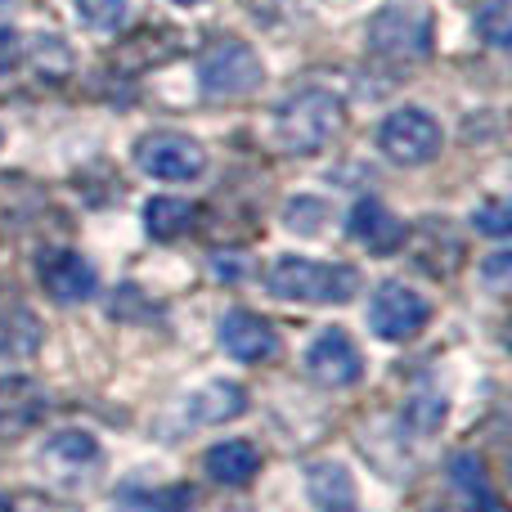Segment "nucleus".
Wrapping results in <instances>:
<instances>
[{
	"mask_svg": "<svg viewBox=\"0 0 512 512\" xmlns=\"http://www.w3.org/2000/svg\"><path fill=\"white\" fill-rule=\"evenodd\" d=\"M0 512H14V508H9V504H5V499H0Z\"/></svg>",
	"mask_w": 512,
	"mask_h": 512,
	"instance_id": "nucleus-26",
	"label": "nucleus"
},
{
	"mask_svg": "<svg viewBox=\"0 0 512 512\" xmlns=\"http://www.w3.org/2000/svg\"><path fill=\"white\" fill-rule=\"evenodd\" d=\"M77 14L86 18L90 27H99V32H108V27L122 23L126 14V0H77Z\"/></svg>",
	"mask_w": 512,
	"mask_h": 512,
	"instance_id": "nucleus-22",
	"label": "nucleus"
},
{
	"mask_svg": "<svg viewBox=\"0 0 512 512\" xmlns=\"http://www.w3.org/2000/svg\"><path fill=\"white\" fill-rule=\"evenodd\" d=\"M274 131L288 153H319L337 131H342V104L328 90H297L279 104Z\"/></svg>",
	"mask_w": 512,
	"mask_h": 512,
	"instance_id": "nucleus-2",
	"label": "nucleus"
},
{
	"mask_svg": "<svg viewBox=\"0 0 512 512\" xmlns=\"http://www.w3.org/2000/svg\"><path fill=\"white\" fill-rule=\"evenodd\" d=\"M221 346L239 364H265L279 351V333H274L270 319L252 315V310H230L221 319Z\"/></svg>",
	"mask_w": 512,
	"mask_h": 512,
	"instance_id": "nucleus-10",
	"label": "nucleus"
},
{
	"mask_svg": "<svg viewBox=\"0 0 512 512\" xmlns=\"http://www.w3.org/2000/svg\"><path fill=\"white\" fill-rule=\"evenodd\" d=\"M135 167L153 180H167V185H189L207 171V153L198 140L176 131H153L135 144Z\"/></svg>",
	"mask_w": 512,
	"mask_h": 512,
	"instance_id": "nucleus-5",
	"label": "nucleus"
},
{
	"mask_svg": "<svg viewBox=\"0 0 512 512\" xmlns=\"http://www.w3.org/2000/svg\"><path fill=\"white\" fill-rule=\"evenodd\" d=\"M41 342H45V328L32 310L0 306V355L5 360H27V355L41 351Z\"/></svg>",
	"mask_w": 512,
	"mask_h": 512,
	"instance_id": "nucleus-17",
	"label": "nucleus"
},
{
	"mask_svg": "<svg viewBox=\"0 0 512 512\" xmlns=\"http://www.w3.org/2000/svg\"><path fill=\"white\" fill-rule=\"evenodd\" d=\"M41 283L54 301L72 306V301L95 297L99 274L81 252H50V256H41Z\"/></svg>",
	"mask_w": 512,
	"mask_h": 512,
	"instance_id": "nucleus-11",
	"label": "nucleus"
},
{
	"mask_svg": "<svg viewBox=\"0 0 512 512\" xmlns=\"http://www.w3.org/2000/svg\"><path fill=\"white\" fill-rule=\"evenodd\" d=\"M346 230H351V239L360 243V248L387 256L396 252L400 243H405V225L396 221V216L387 212V207L378 203V198H360V203L351 207V221H346Z\"/></svg>",
	"mask_w": 512,
	"mask_h": 512,
	"instance_id": "nucleus-12",
	"label": "nucleus"
},
{
	"mask_svg": "<svg viewBox=\"0 0 512 512\" xmlns=\"http://www.w3.org/2000/svg\"><path fill=\"white\" fill-rule=\"evenodd\" d=\"M176 5H203V0H176Z\"/></svg>",
	"mask_w": 512,
	"mask_h": 512,
	"instance_id": "nucleus-25",
	"label": "nucleus"
},
{
	"mask_svg": "<svg viewBox=\"0 0 512 512\" xmlns=\"http://www.w3.org/2000/svg\"><path fill=\"white\" fill-rule=\"evenodd\" d=\"M445 135H441V122H436L427 108H396L387 122L378 126V149L387 153L391 162L400 167H423L441 153Z\"/></svg>",
	"mask_w": 512,
	"mask_h": 512,
	"instance_id": "nucleus-3",
	"label": "nucleus"
},
{
	"mask_svg": "<svg viewBox=\"0 0 512 512\" xmlns=\"http://www.w3.org/2000/svg\"><path fill=\"white\" fill-rule=\"evenodd\" d=\"M194 221H198V207L185 203V198H153V203L144 207V225H149V234L153 239H162V243L189 234V225Z\"/></svg>",
	"mask_w": 512,
	"mask_h": 512,
	"instance_id": "nucleus-18",
	"label": "nucleus"
},
{
	"mask_svg": "<svg viewBox=\"0 0 512 512\" xmlns=\"http://www.w3.org/2000/svg\"><path fill=\"white\" fill-rule=\"evenodd\" d=\"M369 324L382 342H409V337H418L432 324V301L423 292H414L409 283H382L373 292Z\"/></svg>",
	"mask_w": 512,
	"mask_h": 512,
	"instance_id": "nucleus-7",
	"label": "nucleus"
},
{
	"mask_svg": "<svg viewBox=\"0 0 512 512\" xmlns=\"http://www.w3.org/2000/svg\"><path fill=\"white\" fill-rule=\"evenodd\" d=\"M261 472V450L252 441H221L207 450V477L216 486H248Z\"/></svg>",
	"mask_w": 512,
	"mask_h": 512,
	"instance_id": "nucleus-15",
	"label": "nucleus"
},
{
	"mask_svg": "<svg viewBox=\"0 0 512 512\" xmlns=\"http://www.w3.org/2000/svg\"><path fill=\"white\" fill-rule=\"evenodd\" d=\"M477 27L495 50H508V41H512L508 36V0H490V5L477 14Z\"/></svg>",
	"mask_w": 512,
	"mask_h": 512,
	"instance_id": "nucleus-21",
	"label": "nucleus"
},
{
	"mask_svg": "<svg viewBox=\"0 0 512 512\" xmlns=\"http://www.w3.org/2000/svg\"><path fill=\"white\" fill-rule=\"evenodd\" d=\"M369 45L382 59H427L432 50V18L423 9H382L369 23Z\"/></svg>",
	"mask_w": 512,
	"mask_h": 512,
	"instance_id": "nucleus-8",
	"label": "nucleus"
},
{
	"mask_svg": "<svg viewBox=\"0 0 512 512\" xmlns=\"http://www.w3.org/2000/svg\"><path fill=\"white\" fill-rule=\"evenodd\" d=\"M45 414V391L32 378H0V432H27Z\"/></svg>",
	"mask_w": 512,
	"mask_h": 512,
	"instance_id": "nucleus-14",
	"label": "nucleus"
},
{
	"mask_svg": "<svg viewBox=\"0 0 512 512\" xmlns=\"http://www.w3.org/2000/svg\"><path fill=\"white\" fill-rule=\"evenodd\" d=\"M306 373L324 387H351L364 378V355L355 351V342L342 328H324L306 351Z\"/></svg>",
	"mask_w": 512,
	"mask_h": 512,
	"instance_id": "nucleus-9",
	"label": "nucleus"
},
{
	"mask_svg": "<svg viewBox=\"0 0 512 512\" xmlns=\"http://www.w3.org/2000/svg\"><path fill=\"white\" fill-rule=\"evenodd\" d=\"M477 230L481 234H490V239H508V230H512V212H508V203H486V207H477Z\"/></svg>",
	"mask_w": 512,
	"mask_h": 512,
	"instance_id": "nucleus-23",
	"label": "nucleus"
},
{
	"mask_svg": "<svg viewBox=\"0 0 512 512\" xmlns=\"http://www.w3.org/2000/svg\"><path fill=\"white\" fill-rule=\"evenodd\" d=\"M310 495H315L319 508L328 512H346L355 504V486H351V472L342 463H319L310 468Z\"/></svg>",
	"mask_w": 512,
	"mask_h": 512,
	"instance_id": "nucleus-19",
	"label": "nucleus"
},
{
	"mask_svg": "<svg viewBox=\"0 0 512 512\" xmlns=\"http://www.w3.org/2000/svg\"><path fill=\"white\" fill-rule=\"evenodd\" d=\"M265 288L279 301H301V306H342L355 297L360 274L337 261H310V256H279L265 274Z\"/></svg>",
	"mask_w": 512,
	"mask_h": 512,
	"instance_id": "nucleus-1",
	"label": "nucleus"
},
{
	"mask_svg": "<svg viewBox=\"0 0 512 512\" xmlns=\"http://www.w3.org/2000/svg\"><path fill=\"white\" fill-rule=\"evenodd\" d=\"M18 63V32L0 27V72H9Z\"/></svg>",
	"mask_w": 512,
	"mask_h": 512,
	"instance_id": "nucleus-24",
	"label": "nucleus"
},
{
	"mask_svg": "<svg viewBox=\"0 0 512 512\" xmlns=\"http://www.w3.org/2000/svg\"><path fill=\"white\" fill-rule=\"evenodd\" d=\"M99 468H104V450L90 432H54L41 445V477L59 490L86 486Z\"/></svg>",
	"mask_w": 512,
	"mask_h": 512,
	"instance_id": "nucleus-6",
	"label": "nucleus"
},
{
	"mask_svg": "<svg viewBox=\"0 0 512 512\" xmlns=\"http://www.w3.org/2000/svg\"><path fill=\"white\" fill-rule=\"evenodd\" d=\"M243 405H248V396H243L239 382H207V387H198L180 405V414H185L189 427H212V423H230L234 414H243Z\"/></svg>",
	"mask_w": 512,
	"mask_h": 512,
	"instance_id": "nucleus-13",
	"label": "nucleus"
},
{
	"mask_svg": "<svg viewBox=\"0 0 512 512\" xmlns=\"http://www.w3.org/2000/svg\"><path fill=\"white\" fill-rule=\"evenodd\" d=\"M198 81H203V90L212 99H243L265 81V68H261L252 45L221 41L198 59Z\"/></svg>",
	"mask_w": 512,
	"mask_h": 512,
	"instance_id": "nucleus-4",
	"label": "nucleus"
},
{
	"mask_svg": "<svg viewBox=\"0 0 512 512\" xmlns=\"http://www.w3.org/2000/svg\"><path fill=\"white\" fill-rule=\"evenodd\" d=\"M450 481L459 486V495H463V504H468V512H499L495 481H490L481 454H454V459H450Z\"/></svg>",
	"mask_w": 512,
	"mask_h": 512,
	"instance_id": "nucleus-16",
	"label": "nucleus"
},
{
	"mask_svg": "<svg viewBox=\"0 0 512 512\" xmlns=\"http://www.w3.org/2000/svg\"><path fill=\"white\" fill-rule=\"evenodd\" d=\"M405 418H409V427H414L418 436H432L436 427H441V418H445V396H432V391H418V396L409 400Z\"/></svg>",
	"mask_w": 512,
	"mask_h": 512,
	"instance_id": "nucleus-20",
	"label": "nucleus"
}]
</instances>
